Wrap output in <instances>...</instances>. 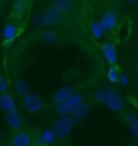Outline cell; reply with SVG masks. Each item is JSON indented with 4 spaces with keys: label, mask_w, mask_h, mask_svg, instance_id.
Masks as SVG:
<instances>
[{
    "label": "cell",
    "mask_w": 138,
    "mask_h": 146,
    "mask_svg": "<svg viewBox=\"0 0 138 146\" xmlns=\"http://www.w3.org/2000/svg\"><path fill=\"white\" fill-rule=\"evenodd\" d=\"M65 20H67V15H65L64 11H60L57 7L52 5V3L42 7L36 15V25L39 28H42V29L62 26L65 23Z\"/></svg>",
    "instance_id": "cell-1"
},
{
    "label": "cell",
    "mask_w": 138,
    "mask_h": 146,
    "mask_svg": "<svg viewBox=\"0 0 138 146\" xmlns=\"http://www.w3.org/2000/svg\"><path fill=\"white\" fill-rule=\"evenodd\" d=\"M83 102H85V96L81 93H73L64 102L55 104V114L57 115H72Z\"/></svg>",
    "instance_id": "cell-2"
},
{
    "label": "cell",
    "mask_w": 138,
    "mask_h": 146,
    "mask_svg": "<svg viewBox=\"0 0 138 146\" xmlns=\"http://www.w3.org/2000/svg\"><path fill=\"white\" fill-rule=\"evenodd\" d=\"M73 125H75V122L72 119V115H58L55 119V122H54L52 130L55 131L57 138H65V136L70 135Z\"/></svg>",
    "instance_id": "cell-3"
},
{
    "label": "cell",
    "mask_w": 138,
    "mask_h": 146,
    "mask_svg": "<svg viewBox=\"0 0 138 146\" xmlns=\"http://www.w3.org/2000/svg\"><path fill=\"white\" fill-rule=\"evenodd\" d=\"M21 106L28 112L31 114H36V112H41L44 109V99L36 93H26L25 96H21Z\"/></svg>",
    "instance_id": "cell-4"
},
{
    "label": "cell",
    "mask_w": 138,
    "mask_h": 146,
    "mask_svg": "<svg viewBox=\"0 0 138 146\" xmlns=\"http://www.w3.org/2000/svg\"><path fill=\"white\" fill-rule=\"evenodd\" d=\"M104 104L109 110L112 112H122L123 110V98L122 94L115 91V89H109V93H107L106 99H104Z\"/></svg>",
    "instance_id": "cell-5"
},
{
    "label": "cell",
    "mask_w": 138,
    "mask_h": 146,
    "mask_svg": "<svg viewBox=\"0 0 138 146\" xmlns=\"http://www.w3.org/2000/svg\"><path fill=\"white\" fill-rule=\"evenodd\" d=\"M36 37L39 39L41 42H46V44H58L65 39V34L64 33L57 31V29H52V28H47L44 31H39L36 34Z\"/></svg>",
    "instance_id": "cell-6"
},
{
    "label": "cell",
    "mask_w": 138,
    "mask_h": 146,
    "mask_svg": "<svg viewBox=\"0 0 138 146\" xmlns=\"http://www.w3.org/2000/svg\"><path fill=\"white\" fill-rule=\"evenodd\" d=\"M8 145L10 146H33V138L25 130L11 131L10 138H8Z\"/></svg>",
    "instance_id": "cell-7"
},
{
    "label": "cell",
    "mask_w": 138,
    "mask_h": 146,
    "mask_svg": "<svg viewBox=\"0 0 138 146\" xmlns=\"http://www.w3.org/2000/svg\"><path fill=\"white\" fill-rule=\"evenodd\" d=\"M5 123L8 127V130L11 131H18L23 130V117L20 114V110H10V112H5Z\"/></svg>",
    "instance_id": "cell-8"
},
{
    "label": "cell",
    "mask_w": 138,
    "mask_h": 146,
    "mask_svg": "<svg viewBox=\"0 0 138 146\" xmlns=\"http://www.w3.org/2000/svg\"><path fill=\"white\" fill-rule=\"evenodd\" d=\"M2 34H3V46L8 47L11 42L18 37V34H20V28H18L16 23H7L5 26H3V33H2Z\"/></svg>",
    "instance_id": "cell-9"
},
{
    "label": "cell",
    "mask_w": 138,
    "mask_h": 146,
    "mask_svg": "<svg viewBox=\"0 0 138 146\" xmlns=\"http://www.w3.org/2000/svg\"><path fill=\"white\" fill-rule=\"evenodd\" d=\"M101 52L102 57L109 65H115L117 63V47L114 42H104L101 46Z\"/></svg>",
    "instance_id": "cell-10"
},
{
    "label": "cell",
    "mask_w": 138,
    "mask_h": 146,
    "mask_svg": "<svg viewBox=\"0 0 138 146\" xmlns=\"http://www.w3.org/2000/svg\"><path fill=\"white\" fill-rule=\"evenodd\" d=\"M99 21H101V25H102V28H104V31L106 33L114 31V29L117 28V25H119V20H117L115 11H112V10L106 11V13L101 16V20Z\"/></svg>",
    "instance_id": "cell-11"
},
{
    "label": "cell",
    "mask_w": 138,
    "mask_h": 146,
    "mask_svg": "<svg viewBox=\"0 0 138 146\" xmlns=\"http://www.w3.org/2000/svg\"><path fill=\"white\" fill-rule=\"evenodd\" d=\"M75 93V88L73 86H62V88H58V89H55L54 91V94H52V102L54 104H60V102H64L68 96H72V94Z\"/></svg>",
    "instance_id": "cell-12"
},
{
    "label": "cell",
    "mask_w": 138,
    "mask_h": 146,
    "mask_svg": "<svg viewBox=\"0 0 138 146\" xmlns=\"http://www.w3.org/2000/svg\"><path fill=\"white\" fill-rule=\"evenodd\" d=\"M28 7H29L28 0H16L15 5H13V10H11V20L20 21L23 18V15L28 11Z\"/></svg>",
    "instance_id": "cell-13"
},
{
    "label": "cell",
    "mask_w": 138,
    "mask_h": 146,
    "mask_svg": "<svg viewBox=\"0 0 138 146\" xmlns=\"http://www.w3.org/2000/svg\"><path fill=\"white\" fill-rule=\"evenodd\" d=\"M16 109V104H15V99L8 91L7 93H2L0 94V110L5 114V112H10V110Z\"/></svg>",
    "instance_id": "cell-14"
},
{
    "label": "cell",
    "mask_w": 138,
    "mask_h": 146,
    "mask_svg": "<svg viewBox=\"0 0 138 146\" xmlns=\"http://www.w3.org/2000/svg\"><path fill=\"white\" fill-rule=\"evenodd\" d=\"M50 3L55 5L60 11H64L65 15H68L75 10V0H50Z\"/></svg>",
    "instance_id": "cell-15"
},
{
    "label": "cell",
    "mask_w": 138,
    "mask_h": 146,
    "mask_svg": "<svg viewBox=\"0 0 138 146\" xmlns=\"http://www.w3.org/2000/svg\"><path fill=\"white\" fill-rule=\"evenodd\" d=\"M90 33H91V36H93V39H96V41L102 39L104 34H106V31H104V28H102L99 20H94L90 23Z\"/></svg>",
    "instance_id": "cell-16"
},
{
    "label": "cell",
    "mask_w": 138,
    "mask_h": 146,
    "mask_svg": "<svg viewBox=\"0 0 138 146\" xmlns=\"http://www.w3.org/2000/svg\"><path fill=\"white\" fill-rule=\"evenodd\" d=\"M127 123H128V128H130V133L135 140H138V115L135 112H128L127 115Z\"/></svg>",
    "instance_id": "cell-17"
},
{
    "label": "cell",
    "mask_w": 138,
    "mask_h": 146,
    "mask_svg": "<svg viewBox=\"0 0 138 146\" xmlns=\"http://www.w3.org/2000/svg\"><path fill=\"white\" fill-rule=\"evenodd\" d=\"M88 114H90V104H85V102H83V104L72 114V119H73L75 123H78V122H81L83 119H86Z\"/></svg>",
    "instance_id": "cell-18"
},
{
    "label": "cell",
    "mask_w": 138,
    "mask_h": 146,
    "mask_svg": "<svg viewBox=\"0 0 138 146\" xmlns=\"http://www.w3.org/2000/svg\"><path fill=\"white\" fill-rule=\"evenodd\" d=\"M55 140H57V135H55V131L52 130V128H46V130H42V133H41V143L46 146H50L55 143Z\"/></svg>",
    "instance_id": "cell-19"
},
{
    "label": "cell",
    "mask_w": 138,
    "mask_h": 146,
    "mask_svg": "<svg viewBox=\"0 0 138 146\" xmlns=\"http://www.w3.org/2000/svg\"><path fill=\"white\" fill-rule=\"evenodd\" d=\"M106 78L109 80V83H117L119 81V70L115 65H111V68L106 72Z\"/></svg>",
    "instance_id": "cell-20"
},
{
    "label": "cell",
    "mask_w": 138,
    "mask_h": 146,
    "mask_svg": "<svg viewBox=\"0 0 138 146\" xmlns=\"http://www.w3.org/2000/svg\"><path fill=\"white\" fill-rule=\"evenodd\" d=\"M109 89L111 88H106V86H102V88H98L94 91V101H98V102H104V99H106L107 93H109Z\"/></svg>",
    "instance_id": "cell-21"
},
{
    "label": "cell",
    "mask_w": 138,
    "mask_h": 146,
    "mask_svg": "<svg viewBox=\"0 0 138 146\" xmlns=\"http://www.w3.org/2000/svg\"><path fill=\"white\" fill-rule=\"evenodd\" d=\"M15 91H16V94L18 96H25V94L28 93V84H26V81L25 80H16V83H15Z\"/></svg>",
    "instance_id": "cell-22"
},
{
    "label": "cell",
    "mask_w": 138,
    "mask_h": 146,
    "mask_svg": "<svg viewBox=\"0 0 138 146\" xmlns=\"http://www.w3.org/2000/svg\"><path fill=\"white\" fill-rule=\"evenodd\" d=\"M8 91V83H7L5 76H3V73H0V94L2 93H7Z\"/></svg>",
    "instance_id": "cell-23"
},
{
    "label": "cell",
    "mask_w": 138,
    "mask_h": 146,
    "mask_svg": "<svg viewBox=\"0 0 138 146\" xmlns=\"http://www.w3.org/2000/svg\"><path fill=\"white\" fill-rule=\"evenodd\" d=\"M117 83H120L122 86H127V84H128L127 73H119V81H117Z\"/></svg>",
    "instance_id": "cell-24"
},
{
    "label": "cell",
    "mask_w": 138,
    "mask_h": 146,
    "mask_svg": "<svg viewBox=\"0 0 138 146\" xmlns=\"http://www.w3.org/2000/svg\"><path fill=\"white\" fill-rule=\"evenodd\" d=\"M135 67L138 68V52H137V58H135Z\"/></svg>",
    "instance_id": "cell-25"
},
{
    "label": "cell",
    "mask_w": 138,
    "mask_h": 146,
    "mask_svg": "<svg viewBox=\"0 0 138 146\" xmlns=\"http://www.w3.org/2000/svg\"><path fill=\"white\" fill-rule=\"evenodd\" d=\"M2 140H3V133L0 131V143H2Z\"/></svg>",
    "instance_id": "cell-26"
},
{
    "label": "cell",
    "mask_w": 138,
    "mask_h": 146,
    "mask_svg": "<svg viewBox=\"0 0 138 146\" xmlns=\"http://www.w3.org/2000/svg\"><path fill=\"white\" fill-rule=\"evenodd\" d=\"M135 2H137V0H128V3H130V5H132V3H135Z\"/></svg>",
    "instance_id": "cell-27"
},
{
    "label": "cell",
    "mask_w": 138,
    "mask_h": 146,
    "mask_svg": "<svg viewBox=\"0 0 138 146\" xmlns=\"http://www.w3.org/2000/svg\"><path fill=\"white\" fill-rule=\"evenodd\" d=\"M133 146H138V140H137V141H135V143H133Z\"/></svg>",
    "instance_id": "cell-28"
},
{
    "label": "cell",
    "mask_w": 138,
    "mask_h": 146,
    "mask_svg": "<svg viewBox=\"0 0 138 146\" xmlns=\"http://www.w3.org/2000/svg\"><path fill=\"white\" fill-rule=\"evenodd\" d=\"M137 3H138V0H137Z\"/></svg>",
    "instance_id": "cell-29"
},
{
    "label": "cell",
    "mask_w": 138,
    "mask_h": 146,
    "mask_svg": "<svg viewBox=\"0 0 138 146\" xmlns=\"http://www.w3.org/2000/svg\"><path fill=\"white\" fill-rule=\"evenodd\" d=\"M137 37H138V36H137Z\"/></svg>",
    "instance_id": "cell-30"
}]
</instances>
